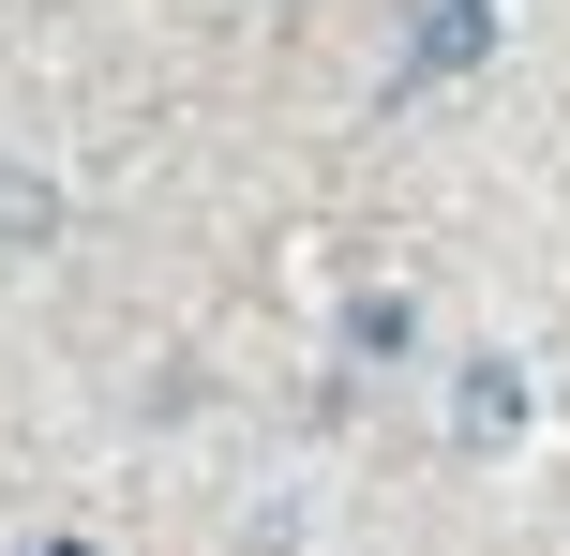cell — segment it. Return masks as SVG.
<instances>
[{"label": "cell", "mask_w": 570, "mask_h": 556, "mask_svg": "<svg viewBox=\"0 0 570 556\" xmlns=\"http://www.w3.org/2000/svg\"><path fill=\"white\" fill-rule=\"evenodd\" d=\"M481 46H495V0H421V30H405L391 90H435V76H465Z\"/></svg>", "instance_id": "cell-1"}, {"label": "cell", "mask_w": 570, "mask_h": 556, "mask_svg": "<svg viewBox=\"0 0 570 556\" xmlns=\"http://www.w3.org/2000/svg\"><path fill=\"white\" fill-rule=\"evenodd\" d=\"M451 437H465V451L525 437V377H511V361H465V377H451Z\"/></svg>", "instance_id": "cell-2"}]
</instances>
